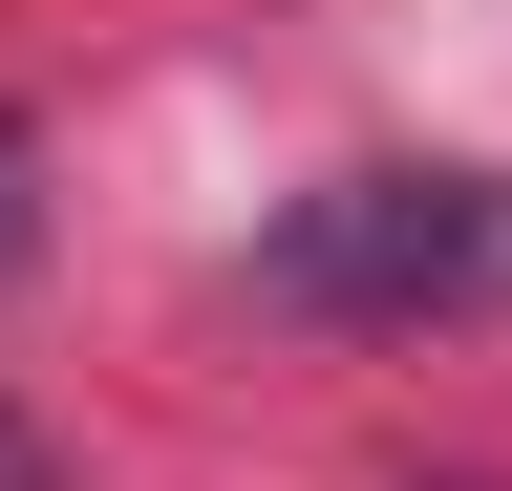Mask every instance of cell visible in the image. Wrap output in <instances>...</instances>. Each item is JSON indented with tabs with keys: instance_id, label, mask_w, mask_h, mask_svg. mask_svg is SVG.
I'll use <instances>...</instances> for the list:
<instances>
[{
	"instance_id": "cell-1",
	"label": "cell",
	"mask_w": 512,
	"mask_h": 491,
	"mask_svg": "<svg viewBox=\"0 0 512 491\" xmlns=\"http://www.w3.org/2000/svg\"><path fill=\"white\" fill-rule=\"evenodd\" d=\"M256 278L299 321H491L512 299V171H342V193L278 214Z\"/></svg>"
},
{
	"instance_id": "cell-2",
	"label": "cell",
	"mask_w": 512,
	"mask_h": 491,
	"mask_svg": "<svg viewBox=\"0 0 512 491\" xmlns=\"http://www.w3.org/2000/svg\"><path fill=\"white\" fill-rule=\"evenodd\" d=\"M0 257H22V129H0Z\"/></svg>"
},
{
	"instance_id": "cell-3",
	"label": "cell",
	"mask_w": 512,
	"mask_h": 491,
	"mask_svg": "<svg viewBox=\"0 0 512 491\" xmlns=\"http://www.w3.org/2000/svg\"><path fill=\"white\" fill-rule=\"evenodd\" d=\"M427 491H491V470H427Z\"/></svg>"
}]
</instances>
